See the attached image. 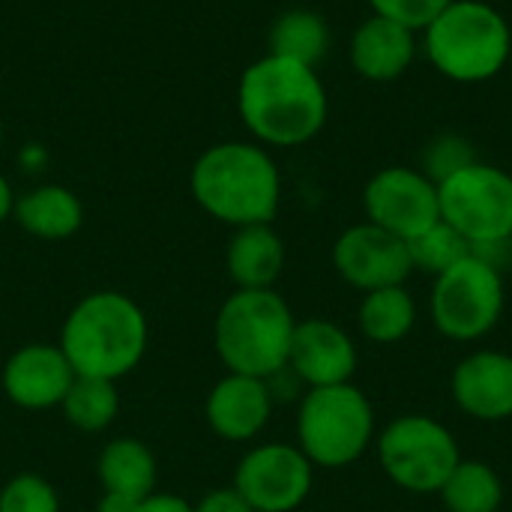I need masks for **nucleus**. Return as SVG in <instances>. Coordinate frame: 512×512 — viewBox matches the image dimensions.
<instances>
[{
    "mask_svg": "<svg viewBox=\"0 0 512 512\" xmlns=\"http://www.w3.org/2000/svg\"><path fill=\"white\" fill-rule=\"evenodd\" d=\"M237 111L258 144L303 147L324 129L330 96L315 66L267 51L243 69Z\"/></svg>",
    "mask_w": 512,
    "mask_h": 512,
    "instance_id": "1",
    "label": "nucleus"
},
{
    "mask_svg": "<svg viewBox=\"0 0 512 512\" xmlns=\"http://www.w3.org/2000/svg\"><path fill=\"white\" fill-rule=\"evenodd\" d=\"M195 204L231 228L273 225L282 201V174L270 150L258 141H219L207 147L192 171Z\"/></svg>",
    "mask_w": 512,
    "mask_h": 512,
    "instance_id": "2",
    "label": "nucleus"
},
{
    "mask_svg": "<svg viewBox=\"0 0 512 512\" xmlns=\"http://www.w3.org/2000/svg\"><path fill=\"white\" fill-rule=\"evenodd\" d=\"M147 342V315L129 294L93 291L69 309L57 345L75 375L120 381L138 369Z\"/></svg>",
    "mask_w": 512,
    "mask_h": 512,
    "instance_id": "3",
    "label": "nucleus"
},
{
    "mask_svg": "<svg viewBox=\"0 0 512 512\" xmlns=\"http://www.w3.org/2000/svg\"><path fill=\"white\" fill-rule=\"evenodd\" d=\"M432 69L453 84H486L512 60L507 15L486 0H453L420 33Z\"/></svg>",
    "mask_w": 512,
    "mask_h": 512,
    "instance_id": "4",
    "label": "nucleus"
},
{
    "mask_svg": "<svg viewBox=\"0 0 512 512\" xmlns=\"http://www.w3.org/2000/svg\"><path fill=\"white\" fill-rule=\"evenodd\" d=\"M294 327L297 318L276 288H234L216 312L213 345L228 372L270 381L288 369Z\"/></svg>",
    "mask_w": 512,
    "mask_h": 512,
    "instance_id": "5",
    "label": "nucleus"
},
{
    "mask_svg": "<svg viewBox=\"0 0 512 512\" xmlns=\"http://www.w3.org/2000/svg\"><path fill=\"white\" fill-rule=\"evenodd\" d=\"M375 438V408L354 381L312 387L300 399L297 447L315 468H348L369 453Z\"/></svg>",
    "mask_w": 512,
    "mask_h": 512,
    "instance_id": "6",
    "label": "nucleus"
},
{
    "mask_svg": "<svg viewBox=\"0 0 512 512\" xmlns=\"http://www.w3.org/2000/svg\"><path fill=\"white\" fill-rule=\"evenodd\" d=\"M507 306V285L486 252H471L432 282L429 318L450 342L486 339Z\"/></svg>",
    "mask_w": 512,
    "mask_h": 512,
    "instance_id": "7",
    "label": "nucleus"
},
{
    "mask_svg": "<svg viewBox=\"0 0 512 512\" xmlns=\"http://www.w3.org/2000/svg\"><path fill=\"white\" fill-rule=\"evenodd\" d=\"M381 471L411 495H438L462 462L456 435L429 414H402L375 438Z\"/></svg>",
    "mask_w": 512,
    "mask_h": 512,
    "instance_id": "8",
    "label": "nucleus"
},
{
    "mask_svg": "<svg viewBox=\"0 0 512 512\" xmlns=\"http://www.w3.org/2000/svg\"><path fill=\"white\" fill-rule=\"evenodd\" d=\"M441 222L456 228L474 252H486L512 240V177L510 171L471 162L438 183Z\"/></svg>",
    "mask_w": 512,
    "mask_h": 512,
    "instance_id": "9",
    "label": "nucleus"
},
{
    "mask_svg": "<svg viewBox=\"0 0 512 512\" xmlns=\"http://www.w3.org/2000/svg\"><path fill=\"white\" fill-rule=\"evenodd\" d=\"M231 486L255 512H294L312 495L315 465L297 444H258L240 459Z\"/></svg>",
    "mask_w": 512,
    "mask_h": 512,
    "instance_id": "10",
    "label": "nucleus"
},
{
    "mask_svg": "<svg viewBox=\"0 0 512 512\" xmlns=\"http://www.w3.org/2000/svg\"><path fill=\"white\" fill-rule=\"evenodd\" d=\"M363 210L366 222L411 240L441 219L438 183L429 180L420 168L387 165L375 171L363 186Z\"/></svg>",
    "mask_w": 512,
    "mask_h": 512,
    "instance_id": "11",
    "label": "nucleus"
},
{
    "mask_svg": "<svg viewBox=\"0 0 512 512\" xmlns=\"http://www.w3.org/2000/svg\"><path fill=\"white\" fill-rule=\"evenodd\" d=\"M333 267L339 279L363 294L378 288L405 285L414 273L408 240L372 225L360 222L345 228L333 243Z\"/></svg>",
    "mask_w": 512,
    "mask_h": 512,
    "instance_id": "12",
    "label": "nucleus"
},
{
    "mask_svg": "<svg viewBox=\"0 0 512 512\" xmlns=\"http://www.w3.org/2000/svg\"><path fill=\"white\" fill-rule=\"evenodd\" d=\"M75 381V369L69 366L60 345L30 342L9 354L0 369V387L6 399L21 411H48L60 408L63 396Z\"/></svg>",
    "mask_w": 512,
    "mask_h": 512,
    "instance_id": "13",
    "label": "nucleus"
},
{
    "mask_svg": "<svg viewBox=\"0 0 512 512\" xmlns=\"http://www.w3.org/2000/svg\"><path fill=\"white\" fill-rule=\"evenodd\" d=\"M357 345L345 327L327 318H306L297 321L288 351V369L312 387H336L351 384L357 375Z\"/></svg>",
    "mask_w": 512,
    "mask_h": 512,
    "instance_id": "14",
    "label": "nucleus"
},
{
    "mask_svg": "<svg viewBox=\"0 0 512 512\" xmlns=\"http://www.w3.org/2000/svg\"><path fill=\"white\" fill-rule=\"evenodd\" d=\"M453 402L477 423H504L512 417V354L480 348L462 357L450 378Z\"/></svg>",
    "mask_w": 512,
    "mask_h": 512,
    "instance_id": "15",
    "label": "nucleus"
},
{
    "mask_svg": "<svg viewBox=\"0 0 512 512\" xmlns=\"http://www.w3.org/2000/svg\"><path fill=\"white\" fill-rule=\"evenodd\" d=\"M273 417L270 381L234 375L219 378L204 399V420L213 435L231 444L255 441Z\"/></svg>",
    "mask_w": 512,
    "mask_h": 512,
    "instance_id": "16",
    "label": "nucleus"
},
{
    "mask_svg": "<svg viewBox=\"0 0 512 512\" xmlns=\"http://www.w3.org/2000/svg\"><path fill=\"white\" fill-rule=\"evenodd\" d=\"M417 54H420V33L375 12L357 24L348 45L354 72L372 84L399 81L414 66Z\"/></svg>",
    "mask_w": 512,
    "mask_h": 512,
    "instance_id": "17",
    "label": "nucleus"
},
{
    "mask_svg": "<svg viewBox=\"0 0 512 512\" xmlns=\"http://www.w3.org/2000/svg\"><path fill=\"white\" fill-rule=\"evenodd\" d=\"M285 240L273 225H243L234 228L225 249V270L234 288L264 291L273 288L285 270Z\"/></svg>",
    "mask_w": 512,
    "mask_h": 512,
    "instance_id": "18",
    "label": "nucleus"
},
{
    "mask_svg": "<svg viewBox=\"0 0 512 512\" xmlns=\"http://www.w3.org/2000/svg\"><path fill=\"white\" fill-rule=\"evenodd\" d=\"M12 219L18 228L36 240H69L81 231L84 225V207L81 198L60 186V183H42L27 189L24 195H15Z\"/></svg>",
    "mask_w": 512,
    "mask_h": 512,
    "instance_id": "19",
    "label": "nucleus"
},
{
    "mask_svg": "<svg viewBox=\"0 0 512 512\" xmlns=\"http://www.w3.org/2000/svg\"><path fill=\"white\" fill-rule=\"evenodd\" d=\"M102 492H120L129 498H150L159 483V465L153 450L138 438L108 441L96 462Z\"/></svg>",
    "mask_w": 512,
    "mask_h": 512,
    "instance_id": "20",
    "label": "nucleus"
},
{
    "mask_svg": "<svg viewBox=\"0 0 512 512\" xmlns=\"http://www.w3.org/2000/svg\"><path fill=\"white\" fill-rule=\"evenodd\" d=\"M357 324H360V333L372 345H399L402 339L411 336L417 324L414 294L405 285L363 294L360 309H357Z\"/></svg>",
    "mask_w": 512,
    "mask_h": 512,
    "instance_id": "21",
    "label": "nucleus"
},
{
    "mask_svg": "<svg viewBox=\"0 0 512 512\" xmlns=\"http://www.w3.org/2000/svg\"><path fill=\"white\" fill-rule=\"evenodd\" d=\"M330 51V24L315 9H288L270 27V54L315 66Z\"/></svg>",
    "mask_w": 512,
    "mask_h": 512,
    "instance_id": "22",
    "label": "nucleus"
},
{
    "mask_svg": "<svg viewBox=\"0 0 512 512\" xmlns=\"http://www.w3.org/2000/svg\"><path fill=\"white\" fill-rule=\"evenodd\" d=\"M438 495L447 512H498L504 504V483L492 465L462 459Z\"/></svg>",
    "mask_w": 512,
    "mask_h": 512,
    "instance_id": "23",
    "label": "nucleus"
},
{
    "mask_svg": "<svg viewBox=\"0 0 512 512\" xmlns=\"http://www.w3.org/2000/svg\"><path fill=\"white\" fill-rule=\"evenodd\" d=\"M60 411H63V420L78 432H87V435L105 432L120 414L117 381L75 375L69 393L60 402Z\"/></svg>",
    "mask_w": 512,
    "mask_h": 512,
    "instance_id": "24",
    "label": "nucleus"
},
{
    "mask_svg": "<svg viewBox=\"0 0 512 512\" xmlns=\"http://www.w3.org/2000/svg\"><path fill=\"white\" fill-rule=\"evenodd\" d=\"M408 252H411L414 273L420 270L435 279L444 270H450L453 264H459L462 258H468L474 249L456 228H450L447 222L438 219L432 228H426L423 234L408 240Z\"/></svg>",
    "mask_w": 512,
    "mask_h": 512,
    "instance_id": "25",
    "label": "nucleus"
},
{
    "mask_svg": "<svg viewBox=\"0 0 512 512\" xmlns=\"http://www.w3.org/2000/svg\"><path fill=\"white\" fill-rule=\"evenodd\" d=\"M471 162H477L474 144H471L465 135L441 132V135H435V138L426 144V150H423V156H420V171H423L429 180L441 183V180L453 177L456 171H462V168L471 165Z\"/></svg>",
    "mask_w": 512,
    "mask_h": 512,
    "instance_id": "26",
    "label": "nucleus"
},
{
    "mask_svg": "<svg viewBox=\"0 0 512 512\" xmlns=\"http://www.w3.org/2000/svg\"><path fill=\"white\" fill-rule=\"evenodd\" d=\"M0 512H60V495L39 474H15L0 489Z\"/></svg>",
    "mask_w": 512,
    "mask_h": 512,
    "instance_id": "27",
    "label": "nucleus"
},
{
    "mask_svg": "<svg viewBox=\"0 0 512 512\" xmlns=\"http://www.w3.org/2000/svg\"><path fill=\"white\" fill-rule=\"evenodd\" d=\"M366 3L375 15H384L390 21H399V24L423 33V27L438 12H444L453 0H366Z\"/></svg>",
    "mask_w": 512,
    "mask_h": 512,
    "instance_id": "28",
    "label": "nucleus"
},
{
    "mask_svg": "<svg viewBox=\"0 0 512 512\" xmlns=\"http://www.w3.org/2000/svg\"><path fill=\"white\" fill-rule=\"evenodd\" d=\"M195 512H255L249 507V501L234 489V486H225V489H213L207 492L198 504Z\"/></svg>",
    "mask_w": 512,
    "mask_h": 512,
    "instance_id": "29",
    "label": "nucleus"
},
{
    "mask_svg": "<svg viewBox=\"0 0 512 512\" xmlns=\"http://www.w3.org/2000/svg\"><path fill=\"white\" fill-rule=\"evenodd\" d=\"M138 512H195V504H189L186 498L171 495V492H153L150 498L141 501Z\"/></svg>",
    "mask_w": 512,
    "mask_h": 512,
    "instance_id": "30",
    "label": "nucleus"
},
{
    "mask_svg": "<svg viewBox=\"0 0 512 512\" xmlns=\"http://www.w3.org/2000/svg\"><path fill=\"white\" fill-rule=\"evenodd\" d=\"M141 510V501L138 498H129V495H120V492H102L96 512H138Z\"/></svg>",
    "mask_w": 512,
    "mask_h": 512,
    "instance_id": "31",
    "label": "nucleus"
},
{
    "mask_svg": "<svg viewBox=\"0 0 512 512\" xmlns=\"http://www.w3.org/2000/svg\"><path fill=\"white\" fill-rule=\"evenodd\" d=\"M12 207H15V192H12L9 180L0 174V225H3L6 219H12Z\"/></svg>",
    "mask_w": 512,
    "mask_h": 512,
    "instance_id": "32",
    "label": "nucleus"
},
{
    "mask_svg": "<svg viewBox=\"0 0 512 512\" xmlns=\"http://www.w3.org/2000/svg\"><path fill=\"white\" fill-rule=\"evenodd\" d=\"M3 132H6V129H3V117H0V144H3Z\"/></svg>",
    "mask_w": 512,
    "mask_h": 512,
    "instance_id": "33",
    "label": "nucleus"
},
{
    "mask_svg": "<svg viewBox=\"0 0 512 512\" xmlns=\"http://www.w3.org/2000/svg\"><path fill=\"white\" fill-rule=\"evenodd\" d=\"M510 177H512V168H510Z\"/></svg>",
    "mask_w": 512,
    "mask_h": 512,
    "instance_id": "34",
    "label": "nucleus"
},
{
    "mask_svg": "<svg viewBox=\"0 0 512 512\" xmlns=\"http://www.w3.org/2000/svg\"><path fill=\"white\" fill-rule=\"evenodd\" d=\"M510 63H512V60H510Z\"/></svg>",
    "mask_w": 512,
    "mask_h": 512,
    "instance_id": "35",
    "label": "nucleus"
}]
</instances>
